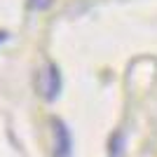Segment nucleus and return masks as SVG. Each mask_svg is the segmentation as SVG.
<instances>
[{"label": "nucleus", "instance_id": "nucleus-1", "mask_svg": "<svg viewBox=\"0 0 157 157\" xmlns=\"http://www.w3.org/2000/svg\"><path fill=\"white\" fill-rule=\"evenodd\" d=\"M54 124V152L56 157H71V134L66 129V124L61 120H52Z\"/></svg>", "mask_w": 157, "mask_h": 157}, {"label": "nucleus", "instance_id": "nucleus-2", "mask_svg": "<svg viewBox=\"0 0 157 157\" xmlns=\"http://www.w3.org/2000/svg\"><path fill=\"white\" fill-rule=\"evenodd\" d=\"M61 89V75L54 66H47L45 73H42V94L45 98H54Z\"/></svg>", "mask_w": 157, "mask_h": 157}]
</instances>
